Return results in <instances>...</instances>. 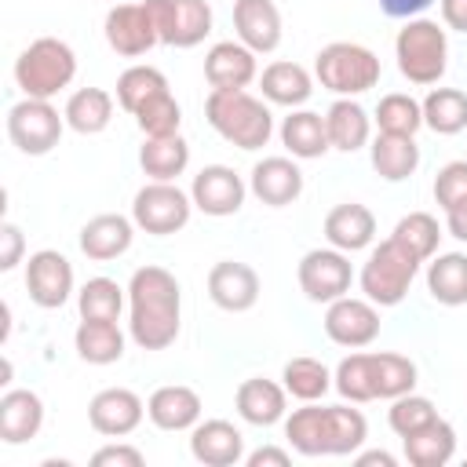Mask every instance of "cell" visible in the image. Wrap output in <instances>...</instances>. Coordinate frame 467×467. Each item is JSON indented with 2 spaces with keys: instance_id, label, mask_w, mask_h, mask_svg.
Listing matches in <instances>:
<instances>
[{
  "instance_id": "cell-1",
  "label": "cell",
  "mask_w": 467,
  "mask_h": 467,
  "mask_svg": "<svg viewBox=\"0 0 467 467\" xmlns=\"http://www.w3.org/2000/svg\"><path fill=\"white\" fill-rule=\"evenodd\" d=\"M182 328V288L164 266H139L128 281V336L139 350H164Z\"/></svg>"
},
{
  "instance_id": "cell-2",
  "label": "cell",
  "mask_w": 467,
  "mask_h": 467,
  "mask_svg": "<svg viewBox=\"0 0 467 467\" xmlns=\"http://www.w3.org/2000/svg\"><path fill=\"white\" fill-rule=\"evenodd\" d=\"M204 117L208 124L237 150H263L274 135V113L263 99L241 91H223L212 88L204 99Z\"/></svg>"
},
{
  "instance_id": "cell-3",
  "label": "cell",
  "mask_w": 467,
  "mask_h": 467,
  "mask_svg": "<svg viewBox=\"0 0 467 467\" xmlns=\"http://www.w3.org/2000/svg\"><path fill=\"white\" fill-rule=\"evenodd\" d=\"M394 58L409 84H438L449 66V36L434 18H405L394 36Z\"/></svg>"
},
{
  "instance_id": "cell-4",
  "label": "cell",
  "mask_w": 467,
  "mask_h": 467,
  "mask_svg": "<svg viewBox=\"0 0 467 467\" xmlns=\"http://www.w3.org/2000/svg\"><path fill=\"white\" fill-rule=\"evenodd\" d=\"M77 77V55L58 36H36L15 58V84L29 99H55Z\"/></svg>"
},
{
  "instance_id": "cell-5",
  "label": "cell",
  "mask_w": 467,
  "mask_h": 467,
  "mask_svg": "<svg viewBox=\"0 0 467 467\" xmlns=\"http://www.w3.org/2000/svg\"><path fill=\"white\" fill-rule=\"evenodd\" d=\"M379 73L383 66L376 51L354 40H332L314 55V77L321 80V88L336 91L339 99L365 95L368 88L379 84Z\"/></svg>"
},
{
  "instance_id": "cell-6",
  "label": "cell",
  "mask_w": 467,
  "mask_h": 467,
  "mask_svg": "<svg viewBox=\"0 0 467 467\" xmlns=\"http://www.w3.org/2000/svg\"><path fill=\"white\" fill-rule=\"evenodd\" d=\"M416 274H420V259L405 244L387 237L368 252L358 274V285H361V296L372 299L376 306H398L409 296V285L416 281Z\"/></svg>"
},
{
  "instance_id": "cell-7",
  "label": "cell",
  "mask_w": 467,
  "mask_h": 467,
  "mask_svg": "<svg viewBox=\"0 0 467 467\" xmlns=\"http://www.w3.org/2000/svg\"><path fill=\"white\" fill-rule=\"evenodd\" d=\"M66 128V113L51 106V99H22L7 109V139L26 157H44L58 146Z\"/></svg>"
},
{
  "instance_id": "cell-8",
  "label": "cell",
  "mask_w": 467,
  "mask_h": 467,
  "mask_svg": "<svg viewBox=\"0 0 467 467\" xmlns=\"http://www.w3.org/2000/svg\"><path fill=\"white\" fill-rule=\"evenodd\" d=\"M190 212H193V197L186 190H179L175 182H157V179H150L131 201L135 226L153 237L179 234L190 223Z\"/></svg>"
},
{
  "instance_id": "cell-9",
  "label": "cell",
  "mask_w": 467,
  "mask_h": 467,
  "mask_svg": "<svg viewBox=\"0 0 467 467\" xmlns=\"http://www.w3.org/2000/svg\"><path fill=\"white\" fill-rule=\"evenodd\" d=\"M161 44L168 47H197L212 33V4L208 0H142Z\"/></svg>"
},
{
  "instance_id": "cell-10",
  "label": "cell",
  "mask_w": 467,
  "mask_h": 467,
  "mask_svg": "<svg viewBox=\"0 0 467 467\" xmlns=\"http://www.w3.org/2000/svg\"><path fill=\"white\" fill-rule=\"evenodd\" d=\"M296 281H299V292L310 303H332V299L350 292L354 266H350L347 252H339L332 244L328 248H310L296 266Z\"/></svg>"
},
{
  "instance_id": "cell-11",
  "label": "cell",
  "mask_w": 467,
  "mask_h": 467,
  "mask_svg": "<svg viewBox=\"0 0 467 467\" xmlns=\"http://www.w3.org/2000/svg\"><path fill=\"white\" fill-rule=\"evenodd\" d=\"M190 197H193L197 212H204L212 219H226V215L241 212V204L248 197V182L230 164H204L190 182Z\"/></svg>"
},
{
  "instance_id": "cell-12",
  "label": "cell",
  "mask_w": 467,
  "mask_h": 467,
  "mask_svg": "<svg viewBox=\"0 0 467 467\" xmlns=\"http://www.w3.org/2000/svg\"><path fill=\"white\" fill-rule=\"evenodd\" d=\"M26 292L40 310H58L73 296V263L55 252L40 248L26 259Z\"/></svg>"
},
{
  "instance_id": "cell-13",
  "label": "cell",
  "mask_w": 467,
  "mask_h": 467,
  "mask_svg": "<svg viewBox=\"0 0 467 467\" xmlns=\"http://www.w3.org/2000/svg\"><path fill=\"white\" fill-rule=\"evenodd\" d=\"M325 336L336 347H350V350L368 347L379 336V306L372 299H354V296L332 299L325 310Z\"/></svg>"
},
{
  "instance_id": "cell-14",
  "label": "cell",
  "mask_w": 467,
  "mask_h": 467,
  "mask_svg": "<svg viewBox=\"0 0 467 467\" xmlns=\"http://www.w3.org/2000/svg\"><path fill=\"white\" fill-rule=\"evenodd\" d=\"M102 33H106V44H109L117 55H124V58H139V55H146L153 44H161L146 4H128V0H124V4H113V7L106 11Z\"/></svg>"
},
{
  "instance_id": "cell-15",
  "label": "cell",
  "mask_w": 467,
  "mask_h": 467,
  "mask_svg": "<svg viewBox=\"0 0 467 467\" xmlns=\"http://www.w3.org/2000/svg\"><path fill=\"white\" fill-rule=\"evenodd\" d=\"M146 416V401L128 387H106L88 401V423L102 438H128Z\"/></svg>"
},
{
  "instance_id": "cell-16",
  "label": "cell",
  "mask_w": 467,
  "mask_h": 467,
  "mask_svg": "<svg viewBox=\"0 0 467 467\" xmlns=\"http://www.w3.org/2000/svg\"><path fill=\"white\" fill-rule=\"evenodd\" d=\"M208 299L226 314H244L259 299V274L248 263L219 259L208 270Z\"/></svg>"
},
{
  "instance_id": "cell-17",
  "label": "cell",
  "mask_w": 467,
  "mask_h": 467,
  "mask_svg": "<svg viewBox=\"0 0 467 467\" xmlns=\"http://www.w3.org/2000/svg\"><path fill=\"white\" fill-rule=\"evenodd\" d=\"M248 190L266 208H285V204L299 201V193H303V171H299L296 157H263V161L252 164Z\"/></svg>"
},
{
  "instance_id": "cell-18",
  "label": "cell",
  "mask_w": 467,
  "mask_h": 467,
  "mask_svg": "<svg viewBox=\"0 0 467 467\" xmlns=\"http://www.w3.org/2000/svg\"><path fill=\"white\" fill-rule=\"evenodd\" d=\"M201 394L186 383H164L150 394L146 401V416L157 431L179 434V431H193L201 423Z\"/></svg>"
},
{
  "instance_id": "cell-19",
  "label": "cell",
  "mask_w": 467,
  "mask_h": 467,
  "mask_svg": "<svg viewBox=\"0 0 467 467\" xmlns=\"http://www.w3.org/2000/svg\"><path fill=\"white\" fill-rule=\"evenodd\" d=\"M190 456L204 467H237L244 460V434L230 420H201L190 431Z\"/></svg>"
},
{
  "instance_id": "cell-20",
  "label": "cell",
  "mask_w": 467,
  "mask_h": 467,
  "mask_svg": "<svg viewBox=\"0 0 467 467\" xmlns=\"http://www.w3.org/2000/svg\"><path fill=\"white\" fill-rule=\"evenodd\" d=\"M204 77H208L212 88L241 91V88H248V84L259 77L255 51L244 47L241 40H219V44H212L208 55H204Z\"/></svg>"
},
{
  "instance_id": "cell-21",
  "label": "cell",
  "mask_w": 467,
  "mask_h": 467,
  "mask_svg": "<svg viewBox=\"0 0 467 467\" xmlns=\"http://www.w3.org/2000/svg\"><path fill=\"white\" fill-rule=\"evenodd\" d=\"M285 441L299 456H332V412L328 405L303 401L285 416Z\"/></svg>"
},
{
  "instance_id": "cell-22",
  "label": "cell",
  "mask_w": 467,
  "mask_h": 467,
  "mask_svg": "<svg viewBox=\"0 0 467 467\" xmlns=\"http://www.w3.org/2000/svg\"><path fill=\"white\" fill-rule=\"evenodd\" d=\"M234 29L244 47L270 55L281 44V11L274 0H234Z\"/></svg>"
},
{
  "instance_id": "cell-23",
  "label": "cell",
  "mask_w": 467,
  "mask_h": 467,
  "mask_svg": "<svg viewBox=\"0 0 467 467\" xmlns=\"http://www.w3.org/2000/svg\"><path fill=\"white\" fill-rule=\"evenodd\" d=\"M234 405H237V416L252 427H274L288 416V390L285 383H274V379H263V376H252L237 387L234 394Z\"/></svg>"
},
{
  "instance_id": "cell-24",
  "label": "cell",
  "mask_w": 467,
  "mask_h": 467,
  "mask_svg": "<svg viewBox=\"0 0 467 467\" xmlns=\"http://www.w3.org/2000/svg\"><path fill=\"white\" fill-rule=\"evenodd\" d=\"M131 237H135V219L120 212H102L80 226V252L95 263H109L131 248Z\"/></svg>"
},
{
  "instance_id": "cell-25",
  "label": "cell",
  "mask_w": 467,
  "mask_h": 467,
  "mask_svg": "<svg viewBox=\"0 0 467 467\" xmlns=\"http://www.w3.org/2000/svg\"><path fill=\"white\" fill-rule=\"evenodd\" d=\"M44 427V401L36 390L11 387L0 398V441L4 445H22L36 438Z\"/></svg>"
},
{
  "instance_id": "cell-26",
  "label": "cell",
  "mask_w": 467,
  "mask_h": 467,
  "mask_svg": "<svg viewBox=\"0 0 467 467\" xmlns=\"http://www.w3.org/2000/svg\"><path fill=\"white\" fill-rule=\"evenodd\" d=\"M325 241L339 252H361L376 241V215L358 204V201H347V204H336L328 215H325Z\"/></svg>"
},
{
  "instance_id": "cell-27",
  "label": "cell",
  "mask_w": 467,
  "mask_h": 467,
  "mask_svg": "<svg viewBox=\"0 0 467 467\" xmlns=\"http://www.w3.org/2000/svg\"><path fill=\"white\" fill-rule=\"evenodd\" d=\"M281 146H285L296 161L325 157V153L332 150L325 117L314 113V109H292V113L281 120Z\"/></svg>"
},
{
  "instance_id": "cell-28",
  "label": "cell",
  "mask_w": 467,
  "mask_h": 467,
  "mask_svg": "<svg viewBox=\"0 0 467 467\" xmlns=\"http://www.w3.org/2000/svg\"><path fill=\"white\" fill-rule=\"evenodd\" d=\"M401 449H405V460L412 467H445L452 456H456V431L449 420H431L427 427L412 431L401 438Z\"/></svg>"
},
{
  "instance_id": "cell-29",
  "label": "cell",
  "mask_w": 467,
  "mask_h": 467,
  "mask_svg": "<svg viewBox=\"0 0 467 467\" xmlns=\"http://www.w3.org/2000/svg\"><path fill=\"white\" fill-rule=\"evenodd\" d=\"M368 161L376 168L379 179L387 182H401L409 175H416L420 168V146H416V135H387L379 131L368 146Z\"/></svg>"
},
{
  "instance_id": "cell-30",
  "label": "cell",
  "mask_w": 467,
  "mask_h": 467,
  "mask_svg": "<svg viewBox=\"0 0 467 467\" xmlns=\"http://www.w3.org/2000/svg\"><path fill=\"white\" fill-rule=\"evenodd\" d=\"M259 88H263V99L266 102L299 109L314 95V77L299 62H270L259 73Z\"/></svg>"
},
{
  "instance_id": "cell-31",
  "label": "cell",
  "mask_w": 467,
  "mask_h": 467,
  "mask_svg": "<svg viewBox=\"0 0 467 467\" xmlns=\"http://www.w3.org/2000/svg\"><path fill=\"white\" fill-rule=\"evenodd\" d=\"M325 128H328V142L332 150H343V153H354L361 146H368V135H372V117L361 102L354 99H336L325 113Z\"/></svg>"
},
{
  "instance_id": "cell-32",
  "label": "cell",
  "mask_w": 467,
  "mask_h": 467,
  "mask_svg": "<svg viewBox=\"0 0 467 467\" xmlns=\"http://www.w3.org/2000/svg\"><path fill=\"white\" fill-rule=\"evenodd\" d=\"M427 292L441 306L467 303V252H438L427 263Z\"/></svg>"
},
{
  "instance_id": "cell-33",
  "label": "cell",
  "mask_w": 467,
  "mask_h": 467,
  "mask_svg": "<svg viewBox=\"0 0 467 467\" xmlns=\"http://www.w3.org/2000/svg\"><path fill=\"white\" fill-rule=\"evenodd\" d=\"M124 332L117 321H88L80 317L77 332H73V347L80 354V361L88 365H113L124 358Z\"/></svg>"
},
{
  "instance_id": "cell-34",
  "label": "cell",
  "mask_w": 467,
  "mask_h": 467,
  "mask_svg": "<svg viewBox=\"0 0 467 467\" xmlns=\"http://www.w3.org/2000/svg\"><path fill=\"white\" fill-rule=\"evenodd\" d=\"M66 128L77 135H99L113 120V95L106 88H77L66 99Z\"/></svg>"
},
{
  "instance_id": "cell-35",
  "label": "cell",
  "mask_w": 467,
  "mask_h": 467,
  "mask_svg": "<svg viewBox=\"0 0 467 467\" xmlns=\"http://www.w3.org/2000/svg\"><path fill=\"white\" fill-rule=\"evenodd\" d=\"M139 164L150 179L157 182H175L186 164H190V146L182 135H161V139H146L139 150Z\"/></svg>"
},
{
  "instance_id": "cell-36",
  "label": "cell",
  "mask_w": 467,
  "mask_h": 467,
  "mask_svg": "<svg viewBox=\"0 0 467 467\" xmlns=\"http://www.w3.org/2000/svg\"><path fill=\"white\" fill-rule=\"evenodd\" d=\"M423 124L434 135H460L467 128V91L431 88L423 99Z\"/></svg>"
},
{
  "instance_id": "cell-37",
  "label": "cell",
  "mask_w": 467,
  "mask_h": 467,
  "mask_svg": "<svg viewBox=\"0 0 467 467\" xmlns=\"http://www.w3.org/2000/svg\"><path fill=\"white\" fill-rule=\"evenodd\" d=\"M332 387H336L347 401H354V405L376 401V358L365 354V350L347 354V358L336 365V372H332Z\"/></svg>"
},
{
  "instance_id": "cell-38",
  "label": "cell",
  "mask_w": 467,
  "mask_h": 467,
  "mask_svg": "<svg viewBox=\"0 0 467 467\" xmlns=\"http://www.w3.org/2000/svg\"><path fill=\"white\" fill-rule=\"evenodd\" d=\"M168 91V77L157 69V66H128L120 77H117V106L128 109L131 117L157 95Z\"/></svg>"
},
{
  "instance_id": "cell-39",
  "label": "cell",
  "mask_w": 467,
  "mask_h": 467,
  "mask_svg": "<svg viewBox=\"0 0 467 467\" xmlns=\"http://www.w3.org/2000/svg\"><path fill=\"white\" fill-rule=\"evenodd\" d=\"M128 303V288H120L113 277H91L77 292V310L88 321H117Z\"/></svg>"
},
{
  "instance_id": "cell-40",
  "label": "cell",
  "mask_w": 467,
  "mask_h": 467,
  "mask_svg": "<svg viewBox=\"0 0 467 467\" xmlns=\"http://www.w3.org/2000/svg\"><path fill=\"white\" fill-rule=\"evenodd\" d=\"M281 379H285V390L292 398H299V401H321L332 390V372L317 358H292V361H285Z\"/></svg>"
},
{
  "instance_id": "cell-41",
  "label": "cell",
  "mask_w": 467,
  "mask_h": 467,
  "mask_svg": "<svg viewBox=\"0 0 467 467\" xmlns=\"http://www.w3.org/2000/svg\"><path fill=\"white\" fill-rule=\"evenodd\" d=\"M398 244H405L420 263H427L431 255H438V244H441V226L431 212H409L394 223V234H390Z\"/></svg>"
},
{
  "instance_id": "cell-42",
  "label": "cell",
  "mask_w": 467,
  "mask_h": 467,
  "mask_svg": "<svg viewBox=\"0 0 467 467\" xmlns=\"http://www.w3.org/2000/svg\"><path fill=\"white\" fill-rule=\"evenodd\" d=\"M376 128L387 135H416L423 128V102H416L405 91H390L376 106Z\"/></svg>"
},
{
  "instance_id": "cell-43",
  "label": "cell",
  "mask_w": 467,
  "mask_h": 467,
  "mask_svg": "<svg viewBox=\"0 0 467 467\" xmlns=\"http://www.w3.org/2000/svg\"><path fill=\"white\" fill-rule=\"evenodd\" d=\"M376 398L394 401L409 390H416V361L394 350H376Z\"/></svg>"
},
{
  "instance_id": "cell-44",
  "label": "cell",
  "mask_w": 467,
  "mask_h": 467,
  "mask_svg": "<svg viewBox=\"0 0 467 467\" xmlns=\"http://www.w3.org/2000/svg\"><path fill=\"white\" fill-rule=\"evenodd\" d=\"M135 124H139V131H142L146 139L179 135V128H182V109H179L175 95H171V91H164V95L150 99V102L135 113Z\"/></svg>"
},
{
  "instance_id": "cell-45",
  "label": "cell",
  "mask_w": 467,
  "mask_h": 467,
  "mask_svg": "<svg viewBox=\"0 0 467 467\" xmlns=\"http://www.w3.org/2000/svg\"><path fill=\"white\" fill-rule=\"evenodd\" d=\"M431 420H438V409H434L431 398H423V394H416V390L394 398L390 409H387V423H390V431H394L398 438H405V434L427 427Z\"/></svg>"
},
{
  "instance_id": "cell-46",
  "label": "cell",
  "mask_w": 467,
  "mask_h": 467,
  "mask_svg": "<svg viewBox=\"0 0 467 467\" xmlns=\"http://www.w3.org/2000/svg\"><path fill=\"white\" fill-rule=\"evenodd\" d=\"M434 201L441 212L467 201V161H449L434 175Z\"/></svg>"
},
{
  "instance_id": "cell-47",
  "label": "cell",
  "mask_w": 467,
  "mask_h": 467,
  "mask_svg": "<svg viewBox=\"0 0 467 467\" xmlns=\"http://www.w3.org/2000/svg\"><path fill=\"white\" fill-rule=\"evenodd\" d=\"M91 463H95V467H142L146 456H142L135 445L117 441V445H102V449H95V452H91Z\"/></svg>"
},
{
  "instance_id": "cell-48",
  "label": "cell",
  "mask_w": 467,
  "mask_h": 467,
  "mask_svg": "<svg viewBox=\"0 0 467 467\" xmlns=\"http://www.w3.org/2000/svg\"><path fill=\"white\" fill-rule=\"evenodd\" d=\"M22 252H26V237L15 223H0V270H15L22 263Z\"/></svg>"
},
{
  "instance_id": "cell-49",
  "label": "cell",
  "mask_w": 467,
  "mask_h": 467,
  "mask_svg": "<svg viewBox=\"0 0 467 467\" xmlns=\"http://www.w3.org/2000/svg\"><path fill=\"white\" fill-rule=\"evenodd\" d=\"M376 4L390 18H420L431 7V0H376Z\"/></svg>"
},
{
  "instance_id": "cell-50",
  "label": "cell",
  "mask_w": 467,
  "mask_h": 467,
  "mask_svg": "<svg viewBox=\"0 0 467 467\" xmlns=\"http://www.w3.org/2000/svg\"><path fill=\"white\" fill-rule=\"evenodd\" d=\"M244 463H248V467H288L292 456H288L285 449L263 445V449H255V452H244Z\"/></svg>"
},
{
  "instance_id": "cell-51",
  "label": "cell",
  "mask_w": 467,
  "mask_h": 467,
  "mask_svg": "<svg viewBox=\"0 0 467 467\" xmlns=\"http://www.w3.org/2000/svg\"><path fill=\"white\" fill-rule=\"evenodd\" d=\"M441 22L456 33H467V0H441Z\"/></svg>"
},
{
  "instance_id": "cell-52",
  "label": "cell",
  "mask_w": 467,
  "mask_h": 467,
  "mask_svg": "<svg viewBox=\"0 0 467 467\" xmlns=\"http://www.w3.org/2000/svg\"><path fill=\"white\" fill-rule=\"evenodd\" d=\"M354 463L358 467H398V456L387 449H365V452H354Z\"/></svg>"
},
{
  "instance_id": "cell-53",
  "label": "cell",
  "mask_w": 467,
  "mask_h": 467,
  "mask_svg": "<svg viewBox=\"0 0 467 467\" xmlns=\"http://www.w3.org/2000/svg\"><path fill=\"white\" fill-rule=\"evenodd\" d=\"M445 230H449L456 241H463V244H467V201L445 212Z\"/></svg>"
},
{
  "instance_id": "cell-54",
  "label": "cell",
  "mask_w": 467,
  "mask_h": 467,
  "mask_svg": "<svg viewBox=\"0 0 467 467\" xmlns=\"http://www.w3.org/2000/svg\"><path fill=\"white\" fill-rule=\"evenodd\" d=\"M113 4H124V0H113Z\"/></svg>"
}]
</instances>
